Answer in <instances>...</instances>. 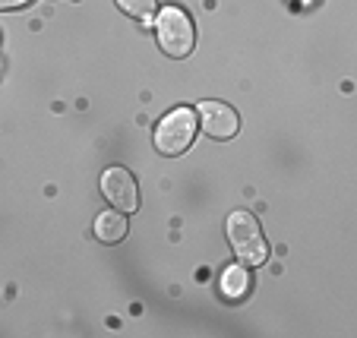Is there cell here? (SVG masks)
I'll use <instances>...</instances> for the list:
<instances>
[{"label":"cell","instance_id":"cell-7","mask_svg":"<svg viewBox=\"0 0 357 338\" xmlns=\"http://www.w3.org/2000/svg\"><path fill=\"white\" fill-rule=\"evenodd\" d=\"M127 231H130V224H127V215L123 212H117V209H111V212H101L98 218H95V237H98L101 244H121L123 237H127Z\"/></svg>","mask_w":357,"mask_h":338},{"label":"cell","instance_id":"cell-8","mask_svg":"<svg viewBox=\"0 0 357 338\" xmlns=\"http://www.w3.org/2000/svg\"><path fill=\"white\" fill-rule=\"evenodd\" d=\"M117 7L127 16H133V20H149L155 13V0H117Z\"/></svg>","mask_w":357,"mask_h":338},{"label":"cell","instance_id":"cell-4","mask_svg":"<svg viewBox=\"0 0 357 338\" xmlns=\"http://www.w3.org/2000/svg\"><path fill=\"white\" fill-rule=\"evenodd\" d=\"M101 193L123 215H133L139 209V187H136V177L127 168H108L101 174Z\"/></svg>","mask_w":357,"mask_h":338},{"label":"cell","instance_id":"cell-1","mask_svg":"<svg viewBox=\"0 0 357 338\" xmlns=\"http://www.w3.org/2000/svg\"><path fill=\"white\" fill-rule=\"evenodd\" d=\"M225 228H228V240L243 266H263L269 259V244H266V234L253 218V212H231Z\"/></svg>","mask_w":357,"mask_h":338},{"label":"cell","instance_id":"cell-9","mask_svg":"<svg viewBox=\"0 0 357 338\" xmlns=\"http://www.w3.org/2000/svg\"><path fill=\"white\" fill-rule=\"evenodd\" d=\"M32 0H0V13L3 10H20V7H29Z\"/></svg>","mask_w":357,"mask_h":338},{"label":"cell","instance_id":"cell-3","mask_svg":"<svg viewBox=\"0 0 357 338\" xmlns=\"http://www.w3.org/2000/svg\"><path fill=\"white\" fill-rule=\"evenodd\" d=\"M199 121H196L193 108H174L171 114H165L155 127V149L162 155H181L193 146Z\"/></svg>","mask_w":357,"mask_h":338},{"label":"cell","instance_id":"cell-6","mask_svg":"<svg viewBox=\"0 0 357 338\" xmlns=\"http://www.w3.org/2000/svg\"><path fill=\"white\" fill-rule=\"evenodd\" d=\"M250 288H253V278H250V272L243 269V266H228V269L222 272L218 291H222L225 300H231V304H237V300H247Z\"/></svg>","mask_w":357,"mask_h":338},{"label":"cell","instance_id":"cell-5","mask_svg":"<svg viewBox=\"0 0 357 338\" xmlns=\"http://www.w3.org/2000/svg\"><path fill=\"white\" fill-rule=\"evenodd\" d=\"M193 111H196L199 127L218 142L234 139L237 130H241V117H237V111L225 102H199Z\"/></svg>","mask_w":357,"mask_h":338},{"label":"cell","instance_id":"cell-2","mask_svg":"<svg viewBox=\"0 0 357 338\" xmlns=\"http://www.w3.org/2000/svg\"><path fill=\"white\" fill-rule=\"evenodd\" d=\"M155 35L158 45L168 57H187L196 45V29L193 20L187 16V10L181 7H162L155 20Z\"/></svg>","mask_w":357,"mask_h":338}]
</instances>
